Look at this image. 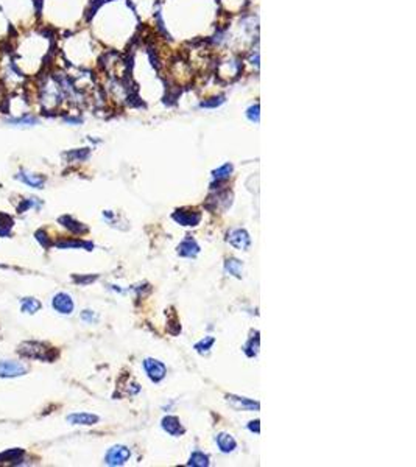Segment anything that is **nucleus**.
Wrapping results in <instances>:
<instances>
[{
    "mask_svg": "<svg viewBox=\"0 0 416 467\" xmlns=\"http://www.w3.org/2000/svg\"><path fill=\"white\" fill-rule=\"evenodd\" d=\"M19 352L28 358L42 360V362H52V360L56 357V354L53 352L50 346H47V344L44 343H36V341H27L24 344H20Z\"/></svg>",
    "mask_w": 416,
    "mask_h": 467,
    "instance_id": "f257e3e1",
    "label": "nucleus"
},
{
    "mask_svg": "<svg viewBox=\"0 0 416 467\" xmlns=\"http://www.w3.org/2000/svg\"><path fill=\"white\" fill-rule=\"evenodd\" d=\"M131 456V451L125 446H114L108 450L105 456V463L108 466H122L125 464Z\"/></svg>",
    "mask_w": 416,
    "mask_h": 467,
    "instance_id": "f03ea898",
    "label": "nucleus"
},
{
    "mask_svg": "<svg viewBox=\"0 0 416 467\" xmlns=\"http://www.w3.org/2000/svg\"><path fill=\"white\" fill-rule=\"evenodd\" d=\"M27 372V366L20 362H11V360H3L0 362V377L11 379L20 377Z\"/></svg>",
    "mask_w": 416,
    "mask_h": 467,
    "instance_id": "7ed1b4c3",
    "label": "nucleus"
},
{
    "mask_svg": "<svg viewBox=\"0 0 416 467\" xmlns=\"http://www.w3.org/2000/svg\"><path fill=\"white\" fill-rule=\"evenodd\" d=\"M144 367H145V371H147L150 380L155 381V383H158V381L163 380L165 377V374H167L165 364L163 362H159V360H155V358H147V360H145Z\"/></svg>",
    "mask_w": 416,
    "mask_h": 467,
    "instance_id": "20e7f679",
    "label": "nucleus"
},
{
    "mask_svg": "<svg viewBox=\"0 0 416 467\" xmlns=\"http://www.w3.org/2000/svg\"><path fill=\"white\" fill-rule=\"evenodd\" d=\"M226 240L229 242V244H233L234 248L240 251H246L251 244L250 234L245 229H233V231H229Z\"/></svg>",
    "mask_w": 416,
    "mask_h": 467,
    "instance_id": "39448f33",
    "label": "nucleus"
},
{
    "mask_svg": "<svg viewBox=\"0 0 416 467\" xmlns=\"http://www.w3.org/2000/svg\"><path fill=\"white\" fill-rule=\"evenodd\" d=\"M173 220L181 226H197L201 221V213L190 209H180L173 213Z\"/></svg>",
    "mask_w": 416,
    "mask_h": 467,
    "instance_id": "423d86ee",
    "label": "nucleus"
},
{
    "mask_svg": "<svg viewBox=\"0 0 416 467\" xmlns=\"http://www.w3.org/2000/svg\"><path fill=\"white\" fill-rule=\"evenodd\" d=\"M52 305L58 313H61V315H71V313L73 311V307H75L73 299L71 297V294H67V293L55 294V297H53V301H52Z\"/></svg>",
    "mask_w": 416,
    "mask_h": 467,
    "instance_id": "0eeeda50",
    "label": "nucleus"
},
{
    "mask_svg": "<svg viewBox=\"0 0 416 467\" xmlns=\"http://www.w3.org/2000/svg\"><path fill=\"white\" fill-rule=\"evenodd\" d=\"M198 252H199V246L195 242V239H192L190 235H186V239H184L178 246V254L182 257H195L198 256Z\"/></svg>",
    "mask_w": 416,
    "mask_h": 467,
    "instance_id": "6e6552de",
    "label": "nucleus"
},
{
    "mask_svg": "<svg viewBox=\"0 0 416 467\" xmlns=\"http://www.w3.org/2000/svg\"><path fill=\"white\" fill-rule=\"evenodd\" d=\"M16 178L33 189H42L45 184V178L42 174H36V173H30V172H22L16 176Z\"/></svg>",
    "mask_w": 416,
    "mask_h": 467,
    "instance_id": "1a4fd4ad",
    "label": "nucleus"
},
{
    "mask_svg": "<svg viewBox=\"0 0 416 467\" xmlns=\"http://www.w3.org/2000/svg\"><path fill=\"white\" fill-rule=\"evenodd\" d=\"M67 420L73 425H94L98 422V416L90 415V413H75V415L67 416Z\"/></svg>",
    "mask_w": 416,
    "mask_h": 467,
    "instance_id": "9d476101",
    "label": "nucleus"
},
{
    "mask_svg": "<svg viewBox=\"0 0 416 467\" xmlns=\"http://www.w3.org/2000/svg\"><path fill=\"white\" fill-rule=\"evenodd\" d=\"M163 428L172 436H180L184 433V428L180 422V419L176 416H167L163 419Z\"/></svg>",
    "mask_w": 416,
    "mask_h": 467,
    "instance_id": "9b49d317",
    "label": "nucleus"
},
{
    "mask_svg": "<svg viewBox=\"0 0 416 467\" xmlns=\"http://www.w3.org/2000/svg\"><path fill=\"white\" fill-rule=\"evenodd\" d=\"M59 223L63 225L64 227H67L69 231L73 232V234H84V232H88V227L84 226L83 223H80V221H76L73 220L72 217H61L59 218Z\"/></svg>",
    "mask_w": 416,
    "mask_h": 467,
    "instance_id": "f8f14e48",
    "label": "nucleus"
},
{
    "mask_svg": "<svg viewBox=\"0 0 416 467\" xmlns=\"http://www.w3.org/2000/svg\"><path fill=\"white\" fill-rule=\"evenodd\" d=\"M217 446L220 447V450L223 451V453H229V451H233L237 447V442L231 434L220 433L217 436Z\"/></svg>",
    "mask_w": 416,
    "mask_h": 467,
    "instance_id": "ddd939ff",
    "label": "nucleus"
},
{
    "mask_svg": "<svg viewBox=\"0 0 416 467\" xmlns=\"http://www.w3.org/2000/svg\"><path fill=\"white\" fill-rule=\"evenodd\" d=\"M225 270L229 274H233V276H235V277L240 279L243 274V265L240 260H237V259H228L225 263Z\"/></svg>",
    "mask_w": 416,
    "mask_h": 467,
    "instance_id": "4468645a",
    "label": "nucleus"
},
{
    "mask_svg": "<svg viewBox=\"0 0 416 467\" xmlns=\"http://www.w3.org/2000/svg\"><path fill=\"white\" fill-rule=\"evenodd\" d=\"M228 400L234 402L237 408H248V410H259V402H253L245 397H235V396H228Z\"/></svg>",
    "mask_w": 416,
    "mask_h": 467,
    "instance_id": "2eb2a0df",
    "label": "nucleus"
},
{
    "mask_svg": "<svg viewBox=\"0 0 416 467\" xmlns=\"http://www.w3.org/2000/svg\"><path fill=\"white\" fill-rule=\"evenodd\" d=\"M22 456H24V450H20V449H10V450L2 451V453H0V463L19 461Z\"/></svg>",
    "mask_w": 416,
    "mask_h": 467,
    "instance_id": "dca6fc26",
    "label": "nucleus"
},
{
    "mask_svg": "<svg viewBox=\"0 0 416 467\" xmlns=\"http://www.w3.org/2000/svg\"><path fill=\"white\" fill-rule=\"evenodd\" d=\"M8 123H11V126H33L37 123V120L33 116H30V114H24L20 117L10 119Z\"/></svg>",
    "mask_w": 416,
    "mask_h": 467,
    "instance_id": "f3484780",
    "label": "nucleus"
},
{
    "mask_svg": "<svg viewBox=\"0 0 416 467\" xmlns=\"http://www.w3.org/2000/svg\"><path fill=\"white\" fill-rule=\"evenodd\" d=\"M187 464L194 466V467H206V466H209V458H207L203 451H194V453L190 455V459Z\"/></svg>",
    "mask_w": 416,
    "mask_h": 467,
    "instance_id": "a211bd4d",
    "label": "nucleus"
},
{
    "mask_svg": "<svg viewBox=\"0 0 416 467\" xmlns=\"http://www.w3.org/2000/svg\"><path fill=\"white\" fill-rule=\"evenodd\" d=\"M13 225H14V220L11 215H8V213H0V235L2 237L8 235Z\"/></svg>",
    "mask_w": 416,
    "mask_h": 467,
    "instance_id": "6ab92c4d",
    "label": "nucleus"
},
{
    "mask_svg": "<svg viewBox=\"0 0 416 467\" xmlns=\"http://www.w3.org/2000/svg\"><path fill=\"white\" fill-rule=\"evenodd\" d=\"M39 309H41V302L35 299V297H25V299L22 301V311L24 313L33 315V313H36Z\"/></svg>",
    "mask_w": 416,
    "mask_h": 467,
    "instance_id": "aec40b11",
    "label": "nucleus"
},
{
    "mask_svg": "<svg viewBox=\"0 0 416 467\" xmlns=\"http://www.w3.org/2000/svg\"><path fill=\"white\" fill-rule=\"evenodd\" d=\"M233 164H225V165H221L220 168H217V170L214 172V178L217 179V181H223V179H228L231 173H233Z\"/></svg>",
    "mask_w": 416,
    "mask_h": 467,
    "instance_id": "412c9836",
    "label": "nucleus"
},
{
    "mask_svg": "<svg viewBox=\"0 0 416 467\" xmlns=\"http://www.w3.org/2000/svg\"><path fill=\"white\" fill-rule=\"evenodd\" d=\"M214 343H215L214 336H204L201 341H198V343L195 344V349H197V352H199V354H207V352L211 350Z\"/></svg>",
    "mask_w": 416,
    "mask_h": 467,
    "instance_id": "4be33fe9",
    "label": "nucleus"
},
{
    "mask_svg": "<svg viewBox=\"0 0 416 467\" xmlns=\"http://www.w3.org/2000/svg\"><path fill=\"white\" fill-rule=\"evenodd\" d=\"M58 246L59 248H86V249H92V248H94V244H92V243H88V242H59L58 243Z\"/></svg>",
    "mask_w": 416,
    "mask_h": 467,
    "instance_id": "5701e85b",
    "label": "nucleus"
},
{
    "mask_svg": "<svg viewBox=\"0 0 416 467\" xmlns=\"http://www.w3.org/2000/svg\"><path fill=\"white\" fill-rule=\"evenodd\" d=\"M245 354L248 355V357H254V355H257V352H259V340H256V343H254V338L251 336L250 341L245 344Z\"/></svg>",
    "mask_w": 416,
    "mask_h": 467,
    "instance_id": "b1692460",
    "label": "nucleus"
},
{
    "mask_svg": "<svg viewBox=\"0 0 416 467\" xmlns=\"http://www.w3.org/2000/svg\"><path fill=\"white\" fill-rule=\"evenodd\" d=\"M223 102H225V97H218V98H211V102H203L201 108H217Z\"/></svg>",
    "mask_w": 416,
    "mask_h": 467,
    "instance_id": "393cba45",
    "label": "nucleus"
},
{
    "mask_svg": "<svg viewBox=\"0 0 416 467\" xmlns=\"http://www.w3.org/2000/svg\"><path fill=\"white\" fill-rule=\"evenodd\" d=\"M248 119L251 121H256V123H257V121H259V104L251 106V108L248 109Z\"/></svg>",
    "mask_w": 416,
    "mask_h": 467,
    "instance_id": "a878e982",
    "label": "nucleus"
},
{
    "mask_svg": "<svg viewBox=\"0 0 416 467\" xmlns=\"http://www.w3.org/2000/svg\"><path fill=\"white\" fill-rule=\"evenodd\" d=\"M97 277H98L97 274H95V276H88V277H86V276H84V277H78V276H73V280L78 282V284H90V282H94Z\"/></svg>",
    "mask_w": 416,
    "mask_h": 467,
    "instance_id": "bb28decb",
    "label": "nucleus"
},
{
    "mask_svg": "<svg viewBox=\"0 0 416 467\" xmlns=\"http://www.w3.org/2000/svg\"><path fill=\"white\" fill-rule=\"evenodd\" d=\"M45 237H47V234H45L44 231H37V232H36V240H39V242L44 244V246H49L50 242H47V239H45Z\"/></svg>",
    "mask_w": 416,
    "mask_h": 467,
    "instance_id": "cd10ccee",
    "label": "nucleus"
},
{
    "mask_svg": "<svg viewBox=\"0 0 416 467\" xmlns=\"http://www.w3.org/2000/svg\"><path fill=\"white\" fill-rule=\"evenodd\" d=\"M81 319L89 321V323H92V321H94V313H92L90 310H84V311L81 313Z\"/></svg>",
    "mask_w": 416,
    "mask_h": 467,
    "instance_id": "c85d7f7f",
    "label": "nucleus"
},
{
    "mask_svg": "<svg viewBox=\"0 0 416 467\" xmlns=\"http://www.w3.org/2000/svg\"><path fill=\"white\" fill-rule=\"evenodd\" d=\"M248 428L251 432H256V433H260V428H259V420H251Z\"/></svg>",
    "mask_w": 416,
    "mask_h": 467,
    "instance_id": "c756f323",
    "label": "nucleus"
}]
</instances>
